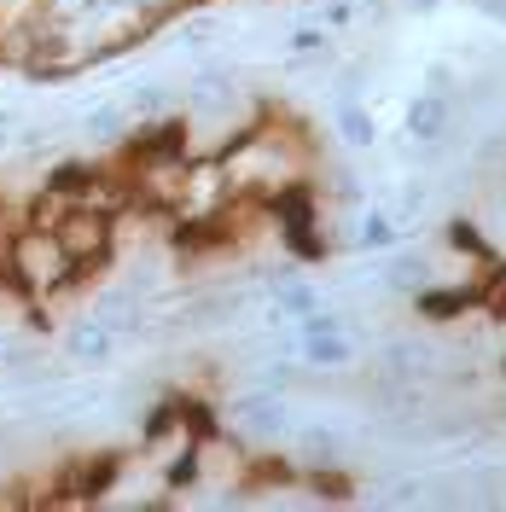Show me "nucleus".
Segmentation results:
<instances>
[{
    "label": "nucleus",
    "instance_id": "7",
    "mask_svg": "<svg viewBox=\"0 0 506 512\" xmlns=\"http://www.w3.org/2000/svg\"><path fill=\"white\" fill-rule=\"evenodd\" d=\"M338 140L355 146V152L379 146V123H373V111H367V105H355V99H344V105H338Z\"/></svg>",
    "mask_w": 506,
    "mask_h": 512
},
{
    "label": "nucleus",
    "instance_id": "5",
    "mask_svg": "<svg viewBox=\"0 0 506 512\" xmlns=\"http://www.w3.org/2000/svg\"><path fill=\"white\" fill-rule=\"evenodd\" d=\"M448 134V94H419L408 105V140L419 146H437Z\"/></svg>",
    "mask_w": 506,
    "mask_h": 512
},
{
    "label": "nucleus",
    "instance_id": "13",
    "mask_svg": "<svg viewBox=\"0 0 506 512\" xmlns=\"http://www.w3.org/2000/svg\"><path fill=\"white\" fill-rule=\"evenodd\" d=\"M12 146H18V111H6V105H0V158H6Z\"/></svg>",
    "mask_w": 506,
    "mask_h": 512
},
{
    "label": "nucleus",
    "instance_id": "14",
    "mask_svg": "<svg viewBox=\"0 0 506 512\" xmlns=\"http://www.w3.org/2000/svg\"><path fill=\"white\" fill-rule=\"evenodd\" d=\"M425 76H431V88H425V94H448V82H454V76H448V64H431Z\"/></svg>",
    "mask_w": 506,
    "mask_h": 512
},
{
    "label": "nucleus",
    "instance_id": "16",
    "mask_svg": "<svg viewBox=\"0 0 506 512\" xmlns=\"http://www.w3.org/2000/svg\"><path fill=\"white\" fill-rule=\"evenodd\" d=\"M408 6H419V12H431V6H437V0H408Z\"/></svg>",
    "mask_w": 506,
    "mask_h": 512
},
{
    "label": "nucleus",
    "instance_id": "6",
    "mask_svg": "<svg viewBox=\"0 0 506 512\" xmlns=\"http://www.w3.org/2000/svg\"><path fill=\"white\" fill-rule=\"evenodd\" d=\"M99 175H105V163H94V158H59L53 169H47V181H41V187L64 192V198L76 204V198H82V192L94 187Z\"/></svg>",
    "mask_w": 506,
    "mask_h": 512
},
{
    "label": "nucleus",
    "instance_id": "4",
    "mask_svg": "<svg viewBox=\"0 0 506 512\" xmlns=\"http://www.w3.org/2000/svg\"><path fill=\"white\" fill-rule=\"evenodd\" d=\"M413 309H419L425 320H454V315H472V309H483V286H443V291L419 286V291H413Z\"/></svg>",
    "mask_w": 506,
    "mask_h": 512
},
{
    "label": "nucleus",
    "instance_id": "10",
    "mask_svg": "<svg viewBox=\"0 0 506 512\" xmlns=\"http://www.w3.org/2000/svg\"><path fill=\"white\" fill-rule=\"evenodd\" d=\"M396 239V222L384 216V210H361V222H355V245L361 251H384Z\"/></svg>",
    "mask_w": 506,
    "mask_h": 512
},
{
    "label": "nucleus",
    "instance_id": "2",
    "mask_svg": "<svg viewBox=\"0 0 506 512\" xmlns=\"http://www.w3.org/2000/svg\"><path fill=\"white\" fill-rule=\"evenodd\" d=\"M117 350H123V332H117L111 320H99V315L76 320V326L64 332V355H70L76 367H111Z\"/></svg>",
    "mask_w": 506,
    "mask_h": 512
},
{
    "label": "nucleus",
    "instance_id": "12",
    "mask_svg": "<svg viewBox=\"0 0 506 512\" xmlns=\"http://www.w3.org/2000/svg\"><path fill=\"white\" fill-rule=\"evenodd\" d=\"M303 448H309V460H326V466H332V460H338V437H332V431H320V425H309V431H303Z\"/></svg>",
    "mask_w": 506,
    "mask_h": 512
},
{
    "label": "nucleus",
    "instance_id": "8",
    "mask_svg": "<svg viewBox=\"0 0 506 512\" xmlns=\"http://www.w3.org/2000/svg\"><path fill=\"white\" fill-rule=\"evenodd\" d=\"M82 128H88V140H99V146H123L128 140V105H94V111L82 117Z\"/></svg>",
    "mask_w": 506,
    "mask_h": 512
},
{
    "label": "nucleus",
    "instance_id": "9",
    "mask_svg": "<svg viewBox=\"0 0 506 512\" xmlns=\"http://www.w3.org/2000/svg\"><path fill=\"white\" fill-rule=\"evenodd\" d=\"M274 309H280L285 320H303V315H315V309H320V297L303 286V280L280 274V280H274Z\"/></svg>",
    "mask_w": 506,
    "mask_h": 512
},
{
    "label": "nucleus",
    "instance_id": "1",
    "mask_svg": "<svg viewBox=\"0 0 506 512\" xmlns=\"http://www.w3.org/2000/svg\"><path fill=\"white\" fill-rule=\"evenodd\" d=\"M6 262H12V280L24 286L30 303L64 297V291H70V274H76V262H70V251H64V239L53 233V227H35V222H24L18 233H12Z\"/></svg>",
    "mask_w": 506,
    "mask_h": 512
},
{
    "label": "nucleus",
    "instance_id": "17",
    "mask_svg": "<svg viewBox=\"0 0 506 512\" xmlns=\"http://www.w3.org/2000/svg\"><path fill=\"white\" fill-rule=\"evenodd\" d=\"M6 355H12V344H6V332H0V361H6Z\"/></svg>",
    "mask_w": 506,
    "mask_h": 512
},
{
    "label": "nucleus",
    "instance_id": "18",
    "mask_svg": "<svg viewBox=\"0 0 506 512\" xmlns=\"http://www.w3.org/2000/svg\"><path fill=\"white\" fill-rule=\"evenodd\" d=\"M501 367H506V355H501Z\"/></svg>",
    "mask_w": 506,
    "mask_h": 512
},
{
    "label": "nucleus",
    "instance_id": "11",
    "mask_svg": "<svg viewBox=\"0 0 506 512\" xmlns=\"http://www.w3.org/2000/svg\"><path fill=\"white\" fill-rule=\"evenodd\" d=\"M448 245H454V251H472L477 262H483V268H489V262H495V251H489V245H483V233H477L472 222H448Z\"/></svg>",
    "mask_w": 506,
    "mask_h": 512
},
{
    "label": "nucleus",
    "instance_id": "3",
    "mask_svg": "<svg viewBox=\"0 0 506 512\" xmlns=\"http://www.w3.org/2000/svg\"><path fill=\"white\" fill-rule=\"evenodd\" d=\"M233 425H239V437H251V443H274L285 431V402L280 396H239V402H233Z\"/></svg>",
    "mask_w": 506,
    "mask_h": 512
},
{
    "label": "nucleus",
    "instance_id": "15",
    "mask_svg": "<svg viewBox=\"0 0 506 512\" xmlns=\"http://www.w3.org/2000/svg\"><path fill=\"white\" fill-rule=\"evenodd\" d=\"M477 12H483L489 24H506V0H477Z\"/></svg>",
    "mask_w": 506,
    "mask_h": 512
}]
</instances>
